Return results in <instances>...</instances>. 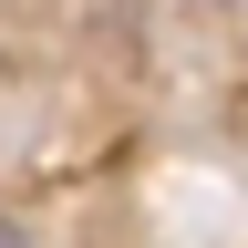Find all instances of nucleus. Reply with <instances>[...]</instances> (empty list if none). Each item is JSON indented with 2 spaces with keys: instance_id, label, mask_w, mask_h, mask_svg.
<instances>
[{
  "instance_id": "nucleus-1",
  "label": "nucleus",
  "mask_w": 248,
  "mask_h": 248,
  "mask_svg": "<svg viewBox=\"0 0 248 248\" xmlns=\"http://www.w3.org/2000/svg\"><path fill=\"white\" fill-rule=\"evenodd\" d=\"M0 248H31V238H21V217H0Z\"/></svg>"
}]
</instances>
